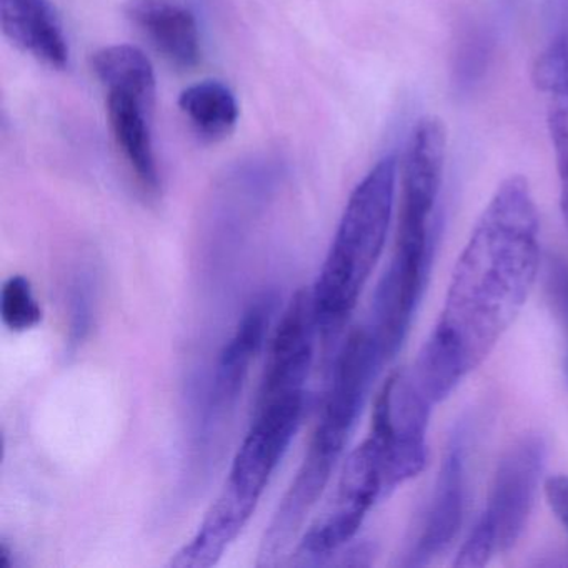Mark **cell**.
<instances>
[{"label": "cell", "mask_w": 568, "mask_h": 568, "mask_svg": "<svg viewBox=\"0 0 568 568\" xmlns=\"http://www.w3.org/2000/svg\"><path fill=\"white\" fill-rule=\"evenodd\" d=\"M179 108L199 138L219 142L229 138L239 121V104L234 92L219 81H202L189 85Z\"/></svg>", "instance_id": "obj_13"}, {"label": "cell", "mask_w": 568, "mask_h": 568, "mask_svg": "<svg viewBox=\"0 0 568 568\" xmlns=\"http://www.w3.org/2000/svg\"><path fill=\"white\" fill-rule=\"evenodd\" d=\"M91 64L92 71L108 88V92H125L154 105V69L141 49L132 45H111L95 52Z\"/></svg>", "instance_id": "obj_14"}, {"label": "cell", "mask_w": 568, "mask_h": 568, "mask_svg": "<svg viewBox=\"0 0 568 568\" xmlns=\"http://www.w3.org/2000/svg\"><path fill=\"white\" fill-rule=\"evenodd\" d=\"M154 105L125 92H108L109 122L112 134L128 159L139 185L148 194L161 189L154 144H152L151 114Z\"/></svg>", "instance_id": "obj_12"}, {"label": "cell", "mask_w": 568, "mask_h": 568, "mask_svg": "<svg viewBox=\"0 0 568 568\" xmlns=\"http://www.w3.org/2000/svg\"><path fill=\"white\" fill-rule=\"evenodd\" d=\"M125 16L149 44L174 68L189 71L201 61V38L191 9L181 0H128Z\"/></svg>", "instance_id": "obj_10"}, {"label": "cell", "mask_w": 568, "mask_h": 568, "mask_svg": "<svg viewBox=\"0 0 568 568\" xmlns=\"http://www.w3.org/2000/svg\"><path fill=\"white\" fill-rule=\"evenodd\" d=\"M0 317L12 332H28L41 324V305L32 291L31 281L24 275H12L2 285Z\"/></svg>", "instance_id": "obj_15"}, {"label": "cell", "mask_w": 568, "mask_h": 568, "mask_svg": "<svg viewBox=\"0 0 568 568\" xmlns=\"http://www.w3.org/2000/svg\"><path fill=\"white\" fill-rule=\"evenodd\" d=\"M0 28L36 61L58 71L68 68V39L51 0H0Z\"/></svg>", "instance_id": "obj_11"}, {"label": "cell", "mask_w": 568, "mask_h": 568, "mask_svg": "<svg viewBox=\"0 0 568 568\" xmlns=\"http://www.w3.org/2000/svg\"><path fill=\"white\" fill-rule=\"evenodd\" d=\"M547 287L550 301L554 302L555 312H557L558 318L564 325L568 342V268L565 265H551L550 272H548ZM565 371H567L568 378V348Z\"/></svg>", "instance_id": "obj_19"}, {"label": "cell", "mask_w": 568, "mask_h": 568, "mask_svg": "<svg viewBox=\"0 0 568 568\" xmlns=\"http://www.w3.org/2000/svg\"><path fill=\"white\" fill-rule=\"evenodd\" d=\"M540 221L528 181L511 175L458 257L440 317L412 372L434 404L491 354L524 308L540 267Z\"/></svg>", "instance_id": "obj_1"}, {"label": "cell", "mask_w": 568, "mask_h": 568, "mask_svg": "<svg viewBox=\"0 0 568 568\" xmlns=\"http://www.w3.org/2000/svg\"><path fill=\"white\" fill-rule=\"evenodd\" d=\"M432 405L412 371L390 375L372 415L371 437L381 445L388 494L417 477L427 464V428Z\"/></svg>", "instance_id": "obj_6"}, {"label": "cell", "mask_w": 568, "mask_h": 568, "mask_svg": "<svg viewBox=\"0 0 568 568\" xmlns=\"http://www.w3.org/2000/svg\"><path fill=\"white\" fill-rule=\"evenodd\" d=\"M498 547L490 528L478 518L475 527L468 534L467 540L458 550L454 567L457 568H480L485 567L497 554Z\"/></svg>", "instance_id": "obj_18"}, {"label": "cell", "mask_w": 568, "mask_h": 568, "mask_svg": "<svg viewBox=\"0 0 568 568\" xmlns=\"http://www.w3.org/2000/svg\"><path fill=\"white\" fill-rule=\"evenodd\" d=\"M397 159L378 161L355 187L312 288L315 317L324 338L344 328L371 278L390 229Z\"/></svg>", "instance_id": "obj_3"}, {"label": "cell", "mask_w": 568, "mask_h": 568, "mask_svg": "<svg viewBox=\"0 0 568 568\" xmlns=\"http://www.w3.org/2000/svg\"><path fill=\"white\" fill-rule=\"evenodd\" d=\"M305 407V390L258 394L225 487L197 534L172 558L175 568H209L221 560L257 508L272 475L287 454Z\"/></svg>", "instance_id": "obj_2"}, {"label": "cell", "mask_w": 568, "mask_h": 568, "mask_svg": "<svg viewBox=\"0 0 568 568\" xmlns=\"http://www.w3.org/2000/svg\"><path fill=\"white\" fill-rule=\"evenodd\" d=\"M547 125L560 182V207L568 227V89L548 92Z\"/></svg>", "instance_id": "obj_16"}, {"label": "cell", "mask_w": 568, "mask_h": 568, "mask_svg": "<svg viewBox=\"0 0 568 568\" xmlns=\"http://www.w3.org/2000/svg\"><path fill=\"white\" fill-rule=\"evenodd\" d=\"M545 497L555 517L568 531V475H555L545 481Z\"/></svg>", "instance_id": "obj_21"}, {"label": "cell", "mask_w": 568, "mask_h": 568, "mask_svg": "<svg viewBox=\"0 0 568 568\" xmlns=\"http://www.w3.org/2000/svg\"><path fill=\"white\" fill-rule=\"evenodd\" d=\"M465 465L467 430L458 427L445 447L434 494L425 514L420 535L405 557L404 567H425L444 554L462 528L465 511Z\"/></svg>", "instance_id": "obj_8"}, {"label": "cell", "mask_w": 568, "mask_h": 568, "mask_svg": "<svg viewBox=\"0 0 568 568\" xmlns=\"http://www.w3.org/2000/svg\"><path fill=\"white\" fill-rule=\"evenodd\" d=\"M388 494L384 454L374 437L345 462L334 497L305 531L294 564L324 565L354 541L365 517Z\"/></svg>", "instance_id": "obj_4"}, {"label": "cell", "mask_w": 568, "mask_h": 568, "mask_svg": "<svg viewBox=\"0 0 568 568\" xmlns=\"http://www.w3.org/2000/svg\"><path fill=\"white\" fill-rule=\"evenodd\" d=\"M547 447L538 435L518 438L498 462L490 497L480 520L490 528L498 551H508L527 527L544 474Z\"/></svg>", "instance_id": "obj_7"}, {"label": "cell", "mask_w": 568, "mask_h": 568, "mask_svg": "<svg viewBox=\"0 0 568 568\" xmlns=\"http://www.w3.org/2000/svg\"><path fill=\"white\" fill-rule=\"evenodd\" d=\"M447 129L435 115L418 119L402 164V199L394 254L432 262L434 214L444 181Z\"/></svg>", "instance_id": "obj_5"}, {"label": "cell", "mask_w": 568, "mask_h": 568, "mask_svg": "<svg viewBox=\"0 0 568 568\" xmlns=\"http://www.w3.org/2000/svg\"><path fill=\"white\" fill-rule=\"evenodd\" d=\"M534 81L545 94L568 89V31L551 42L550 48L538 58Z\"/></svg>", "instance_id": "obj_17"}, {"label": "cell", "mask_w": 568, "mask_h": 568, "mask_svg": "<svg viewBox=\"0 0 568 568\" xmlns=\"http://www.w3.org/2000/svg\"><path fill=\"white\" fill-rule=\"evenodd\" d=\"M89 284L85 281L75 285L74 297H72V321L71 338L74 344L81 342L89 331L91 324V294H89Z\"/></svg>", "instance_id": "obj_20"}, {"label": "cell", "mask_w": 568, "mask_h": 568, "mask_svg": "<svg viewBox=\"0 0 568 568\" xmlns=\"http://www.w3.org/2000/svg\"><path fill=\"white\" fill-rule=\"evenodd\" d=\"M277 307L272 292L258 295L242 314L234 334L222 348L211 390V412L225 414L239 400L252 364L265 344Z\"/></svg>", "instance_id": "obj_9"}]
</instances>
